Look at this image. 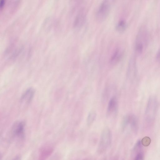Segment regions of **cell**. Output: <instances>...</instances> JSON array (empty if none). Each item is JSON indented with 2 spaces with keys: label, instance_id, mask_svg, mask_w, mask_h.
<instances>
[{
  "label": "cell",
  "instance_id": "1",
  "mask_svg": "<svg viewBox=\"0 0 160 160\" xmlns=\"http://www.w3.org/2000/svg\"><path fill=\"white\" fill-rule=\"evenodd\" d=\"M149 39L148 30L142 26L139 29L136 38L135 49L138 55L141 54L147 46Z\"/></svg>",
  "mask_w": 160,
  "mask_h": 160
},
{
  "label": "cell",
  "instance_id": "2",
  "mask_svg": "<svg viewBox=\"0 0 160 160\" xmlns=\"http://www.w3.org/2000/svg\"><path fill=\"white\" fill-rule=\"evenodd\" d=\"M112 140L111 130L108 128H105L101 133L98 148V152L102 154L108 150L111 146Z\"/></svg>",
  "mask_w": 160,
  "mask_h": 160
},
{
  "label": "cell",
  "instance_id": "8",
  "mask_svg": "<svg viewBox=\"0 0 160 160\" xmlns=\"http://www.w3.org/2000/svg\"><path fill=\"white\" fill-rule=\"evenodd\" d=\"M118 101L115 97H113L109 100L108 105L107 112L110 115L116 112L118 107Z\"/></svg>",
  "mask_w": 160,
  "mask_h": 160
},
{
  "label": "cell",
  "instance_id": "11",
  "mask_svg": "<svg viewBox=\"0 0 160 160\" xmlns=\"http://www.w3.org/2000/svg\"><path fill=\"white\" fill-rule=\"evenodd\" d=\"M127 24L126 22L123 20L118 21L116 26V30L119 33L123 32L126 29Z\"/></svg>",
  "mask_w": 160,
  "mask_h": 160
},
{
  "label": "cell",
  "instance_id": "18",
  "mask_svg": "<svg viewBox=\"0 0 160 160\" xmlns=\"http://www.w3.org/2000/svg\"></svg>",
  "mask_w": 160,
  "mask_h": 160
},
{
  "label": "cell",
  "instance_id": "6",
  "mask_svg": "<svg viewBox=\"0 0 160 160\" xmlns=\"http://www.w3.org/2000/svg\"><path fill=\"white\" fill-rule=\"evenodd\" d=\"M86 18L85 11L83 9H82L76 16L73 22V27L77 29L81 28L85 24Z\"/></svg>",
  "mask_w": 160,
  "mask_h": 160
},
{
  "label": "cell",
  "instance_id": "15",
  "mask_svg": "<svg viewBox=\"0 0 160 160\" xmlns=\"http://www.w3.org/2000/svg\"><path fill=\"white\" fill-rule=\"evenodd\" d=\"M143 155L142 152H140L137 154L135 158L134 159L136 160H139L143 159Z\"/></svg>",
  "mask_w": 160,
  "mask_h": 160
},
{
  "label": "cell",
  "instance_id": "16",
  "mask_svg": "<svg viewBox=\"0 0 160 160\" xmlns=\"http://www.w3.org/2000/svg\"><path fill=\"white\" fill-rule=\"evenodd\" d=\"M156 59L157 61L160 63V49L157 52L156 56Z\"/></svg>",
  "mask_w": 160,
  "mask_h": 160
},
{
  "label": "cell",
  "instance_id": "17",
  "mask_svg": "<svg viewBox=\"0 0 160 160\" xmlns=\"http://www.w3.org/2000/svg\"><path fill=\"white\" fill-rule=\"evenodd\" d=\"M112 6L115 2L116 0H103Z\"/></svg>",
  "mask_w": 160,
  "mask_h": 160
},
{
  "label": "cell",
  "instance_id": "12",
  "mask_svg": "<svg viewBox=\"0 0 160 160\" xmlns=\"http://www.w3.org/2000/svg\"><path fill=\"white\" fill-rule=\"evenodd\" d=\"M130 74L132 78L136 76L137 72L136 64L135 60L133 59L131 61L130 65Z\"/></svg>",
  "mask_w": 160,
  "mask_h": 160
},
{
  "label": "cell",
  "instance_id": "10",
  "mask_svg": "<svg viewBox=\"0 0 160 160\" xmlns=\"http://www.w3.org/2000/svg\"><path fill=\"white\" fill-rule=\"evenodd\" d=\"M53 151V148L51 146H47L43 147L41 149L39 152V159H46L51 155Z\"/></svg>",
  "mask_w": 160,
  "mask_h": 160
},
{
  "label": "cell",
  "instance_id": "9",
  "mask_svg": "<svg viewBox=\"0 0 160 160\" xmlns=\"http://www.w3.org/2000/svg\"><path fill=\"white\" fill-rule=\"evenodd\" d=\"M123 54V51L121 49H116L111 57L110 63L113 65L116 64L120 60Z\"/></svg>",
  "mask_w": 160,
  "mask_h": 160
},
{
  "label": "cell",
  "instance_id": "13",
  "mask_svg": "<svg viewBox=\"0 0 160 160\" xmlns=\"http://www.w3.org/2000/svg\"><path fill=\"white\" fill-rule=\"evenodd\" d=\"M96 117V113L93 111H91L88 114L87 118V123L88 125L92 124L95 121Z\"/></svg>",
  "mask_w": 160,
  "mask_h": 160
},
{
  "label": "cell",
  "instance_id": "3",
  "mask_svg": "<svg viewBox=\"0 0 160 160\" xmlns=\"http://www.w3.org/2000/svg\"><path fill=\"white\" fill-rule=\"evenodd\" d=\"M112 6L103 0L99 6L95 15L97 21L102 22L105 21L108 17Z\"/></svg>",
  "mask_w": 160,
  "mask_h": 160
},
{
  "label": "cell",
  "instance_id": "7",
  "mask_svg": "<svg viewBox=\"0 0 160 160\" xmlns=\"http://www.w3.org/2000/svg\"><path fill=\"white\" fill-rule=\"evenodd\" d=\"M34 94L35 91L33 88H31L28 89L22 95L21 101L28 104L29 103L32 101Z\"/></svg>",
  "mask_w": 160,
  "mask_h": 160
},
{
  "label": "cell",
  "instance_id": "5",
  "mask_svg": "<svg viewBox=\"0 0 160 160\" xmlns=\"http://www.w3.org/2000/svg\"><path fill=\"white\" fill-rule=\"evenodd\" d=\"M135 117L132 115L129 114L125 116L122 123V128L124 129L128 125L133 130H136L138 126V122Z\"/></svg>",
  "mask_w": 160,
  "mask_h": 160
},
{
  "label": "cell",
  "instance_id": "14",
  "mask_svg": "<svg viewBox=\"0 0 160 160\" xmlns=\"http://www.w3.org/2000/svg\"><path fill=\"white\" fill-rule=\"evenodd\" d=\"M151 139L148 137H145L142 139L141 142L142 144L145 147L148 146L151 143Z\"/></svg>",
  "mask_w": 160,
  "mask_h": 160
},
{
  "label": "cell",
  "instance_id": "4",
  "mask_svg": "<svg viewBox=\"0 0 160 160\" xmlns=\"http://www.w3.org/2000/svg\"><path fill=\"white\" fill-rule=\"evenodd\" d=\"M25 123L22 121L15 122L13 125L12 131L15 137L23 139L25 137Z\"/></svg>",
  "mask_w": 160,
  "mask_h": 160
}]
</instances>
